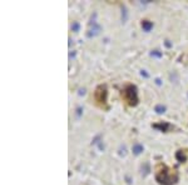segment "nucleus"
I'll use <instances>...</instances> for the list:
<instances>
[{
	"instance_id": "9",
	"label": "nucleus",
	"mask_w": 188,
	"mask_h": 185,
	"mask_svg": "<svg viewBox=\"0 0 188 185\" xmlns=\"http://www.w3.org/2000/svg\"><path fill=\"white\" fill-rule=\"evenodd\" d=\"M154 111L157 114H163V113L166 111V107H163V105H157L154 108Z\"/></svg>"
},
{
	"instance_id": "7",
	"label": "nucleus",
	"mask_w": 188,
	"mask_h": 185,
	"mask_svg": "<svg viewBox=\"0 0 188 185\" xmlns=\"http://www.w3.org/2000/svg\"><path fill=\"white\" fill-rule=\"evenodd\" d=\"M142 28L144 32H150L153 28V23L149 21V20H143L142 21Z\"/></svg>"
},
{
	"instance_id": "6",
	"label": "nucleus",
	"mask_w": 188,
	"mask_h": 185,
	"mask_svg": "<svg viewBox=\"0 0 188 185\" xmlns=\"http://www.w3.org/2000/svg\"><path fill=\"white\" fill-rule=\"evenodd\" d=\"M176 159L178 160L179 163H184L187 160V155H186V151L184 150H178L176 153Z\"/></svg>"
},
{
	"instance_id": "4",
	"label": "nucleus",
	"mask_w": 188,
	"mask_h": 185,
	"mask_svg": "<svg viewBox=\"0 0 188 185\" xmlns=\"http://www.w3.org/2000/svg\"><path fill=\"white\" fill-rule=\"evenodd\" d=\"M89 26H90V29L88 30V33H87V36L88 38H93V36H97L99 33L102 32V26L99 25V24L95 21L94 19H92V21L89 24Z\"/></svg>"
},
{
	"instance_id": "8",
	"label": "nucleus",
	"mask_w": 188,
	"mask_h": 185,
	"mask_svg": "<svg viewBox=\"0 0 188 185\" xmlns=\"http://www.w3.org/2000/svg\"><path fill=\"white\" fill-rule=\"evenodd\" d=\"M132 150H133V154H134V155H139V154H142L144 148H143V145H141V144H134Z\"/></svg>"
},
{
	"instance_id": "14",
	"label": "nucleus",
	"mask_w": 188,
	"mask_h": 185,
	"mask_svg": "<svg viewBox=\"0 0 188 185\" xmlns=\"http://www.w3.org/2000/svg\"><path fill=\"white\" fill-rule=\"evenodd\" d=\"M166 46H167V48H170V46H172V44H170L169 40H166Z\"/></svg>"
},
{
	"instance_id": "1",
	"label": "nucleus",
	"mask_w": 188,
	"mask_h": 185,
	"mask_svg": "<svg viewBox=\"0 0 188 185\" xmlns=\"http://www.w3.org/2000/svg\"><path fill=\"white\" fill-rule=\"evenodd\" d=\"M156 180L160 185H174L178 181V173L169 169L166 164L159 163L156 168Z\"/></svg>"
},
{
	"instance_id": "3",
	"label": "nucleus",
	"mask_w": 188,
	"mask_h": 185,
	"mask_svg": "<svg viewBox=\"0 0 188 185\" xmlns=\"http://www.w3.org/2000/svg\"><path fill=\"white\" fill-rule=\"evenodd\" d=\"M108 90H107V85L105 84H100L98 85L97 89L94 91V100L95 104L98 105L99 108L104 109V110H108L109 105H108Z\"/></svg>"
},
{
	"instance_id": "12",
	"label": "nucleus",
	"mask_w": 188,
	"mask_h": 185,
	"mask_svg": "<svg viewBox=\"0 0 188 185\" xmlns=\"http://www.w3.org/2000/svg\"><path fill=\"white\" fill-rule=\"evenodd\" d=\"M79 28H80V25H79V23H77V21H74L73 25H71V30H73V32H75V33L79 32Z\"/></svg>"
},
{
	"instance_id": "15",
	"label": "nucleus",
	"mask_w": 188,
	"mask_h": 185,
	"mask_svg": "<svg viewBox=\"0 0 188 185\" xmlns=\"http://www.w3.org/2000/svg\"><path fill=\"white\" fill-rule=\"evenodd\" d=\"M156 84H157V85H160V84H162V81H160V79H158V78L156 79Z\"/></svg>"
},
{
	"instance_id": "2",
	"label": "nucleus",
	"mask_w": 188,
	"mask_h": 185,
	"mask_svg": "<svg viewBox=\"0 0 188 185\" xmlns=\"http://www.w3.org/2000/svg\"><path fill=\"white\" fill-rule=\"evenodd\" d=\"M122 98L129 107H137L138 105V90L133 84H127L122 90Z\"/></svg>"
},
{
	"instance_id": "13",
	"label": "nucleus",
	"mask_w": 188,
	"mask_h": 185,
	"mask_svg": "<svg viewBox=\"0 0 188 185\" xmlns=\"http://www.w3.org/2000/svg\"><path fill=\"white\" fill-rule=\"evenodd\" d=\"M141 75H142V76H144V78H148V76H149V74L147 73L146 70H142V71H141Z\"/></svg>"
},
{
	"instance_id": "11",
	"label": "nucleus",
	"mask_w": 188,
	"mask_h": 185,
	"mask_svg": "<svg viewBox=\"0 0 188 185\" xmlns=\"http://www.w3.org/2000/svg\"><path fill=\"white\" fill-rule=\"evenodd\" d=\"M127 16H128V14H127V9L123 8V9H122V21H123V23L127 21Z\"/></svg>"
},
{
	"instance_id": "10",
	"label": "nucleus",
	"mask_w": 188,
	"mask_h": 185,
	"mask_svg": "<svg viewBox=\"0 0 188 185\" xmlns=\"http://www.w3.org/2000/svg\"><path fill=\"white\" fill-rule=\"evenodd\" d=\"M150 55L159 59V58L163 56V54H162V51H159V50H153V51H150Z\"/></svg>"
},
{
	"instance_id": "5",
	"label": "nucleus",
	"mask_w": 188,
	"mask_h": 185,
	"mask_svg": "<svg viewBox=\"0 0 188 185\" xmlns=\"http://www.w3.org/2000/svg\"><path fill=\"white\" fill-rule=\"evenodd\" d=\"M152 126L154 129H158L159 131H163V133H168V131H170V130L174 129V126L172 124H169V123H167V121L156 123V124H152Z\"/></svg>"
},
{
	"instance_id": "16",
	"label": "nucleus",
	"mask_w": 188,
	"mask_h": 185,
	"mask_svg": "<svg viewBox=\"0 0 188 185\" xmlns=\"http://www.w3.org/2000/svg\"><path fill=\"white\" fill-rule=\"evenodd\" d=\"M84 92H85V90H84V89H83V90H80V91H79V94L82 95V94H84Z\"/></svg>"
}]
</instances>
